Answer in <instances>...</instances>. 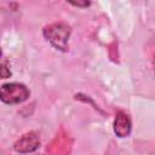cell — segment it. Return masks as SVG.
Masks as SVG:
<instances>
[{
	"label": "cell",
	"mask_w": 155,
	"mask_h": 155,
	"mask_svg": "<svg viewBox=\"0 0 155 155\" xmlns=\"http://www.w3.org/2000/svg\"><path fill=\"white\" fill-rule=\"evenodd\" d=\"M40 147V137L39 133L31 131L23 134L13 145L15 150L21 154H28L35 151Z\"/></svg>",
	"instance_id": "cell-3"
},
{
	"label": "cell",
	"mask_w": 155,
	"mask_h": 155,
	"mask_svg": "<svg viewBox=\"0 0 155 155\" xmlns=\"http://www.w3.org/2000/svg\"><path fill=\"white\" fill-rule=\"evenodd\" d=\"M10 75H11V71L8 69V62L6 59H2V62H1V78L6 79Z\"/></svg>",
	"instance_id": "cell-5"
},
{
	"label": "cell",
	"mask_w": 155,
	"mask_h": 155,
	"mask_svg": "<svg viewBox=\"0 0 155 155\" xmlns=\"http://www.w3.org/2000/svg\"><path fill=\"white\" fill-rule=\"evenodd\" d=\"M71 5H75V6H88L90 5V2H87V1H85V2H70Z\"/></svg>",
	"instance_id": "cell-6"
},
{
	"label": "cell",
	"mask_w": 155,
	"mask_h": 155,
	"mask_svg": "<svg viewBox=\"0 0 155 155\" xmlns=\"http://www.w3.org/2000/svg\"><path fill=\"white\" fill-rule=\"evenodd\" d=\"M30 91L24 84L8 82L4 84L0 90V98L6 104H19L28 99Z\"/></svg>",
	"instance_id": "cell-2"
},
{
	"label": "cell",
	"mask_w": 155,
	"mask_h": 155,
	"mask_svg": "<svg viewBox=\"0 0 155 155\" xmlns=\"http://www.w3.org/2000/svg\"><path fill=\"white\" fill-rule=\"evenodd\" d=\"M131 128H132V124L131 120L128 117L127 114H125L124 111H119L115 116L114 120V132L117 137L124 138V137H128L131 133Z\"/></svg>",
	"instance_id": "cell-4"
},
{
	"label": "cell",
	"mask_w": 155,
	"mask_h": 155,
	"mask_svg": "<svg viewBox=\"0 0 155 155\" xmlns=\"http://www.w3.org/2000/svg\"><path fill=\"white\" fill-rule=\"evenodd\" d=\"M36 155H44V154H36Z\"/></svg>",
	"instance_id": "cell-7"
},
{
	"label": "cell",
	"mask_w": 155,
	"mask_h": 155,
	"mask_svg": "<svg viewBox=\"0 0 155 155\" xmlns=\"http://www.w3.org/2000/svg\"><path fill=\"white\" fill-rule=\"evenodd\" d=\"M44 36L51 42V45L54 48L65 52L68 50L70 27L63 22L52 23V24L44 28Z\"/></svg>",
	"instance_id": "cell-1"
}]
</instances>
